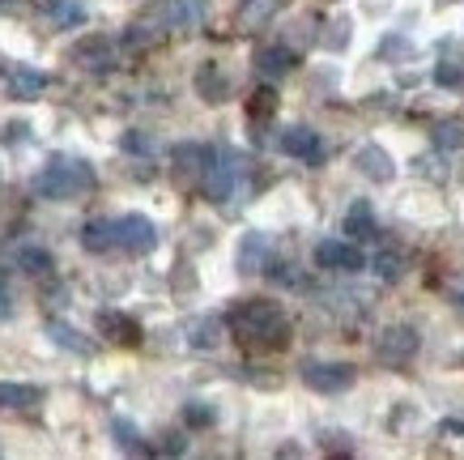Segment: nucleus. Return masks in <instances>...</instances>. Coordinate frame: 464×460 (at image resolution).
Returning <instances> with one entry per match:
<instances>
[{"label":"nucleus","instance_id":"a878e982","mask_svg":"<svg viewBox=\"0 0 464 460\" xmlns=\"http://www.w3.org/2000/svg\"><path fill=\"white\" fill-rule=\"evenodd\" d=\"M17 260H22L26 273H47V269H52V251L47 248H22L17 251Z\"/></svg>","mask_w":464,"mask_h":460},{"label":"nucleus","instance_id":"473e14b6","mask_svg":"<svg viewBox=\"0 0 464 460\" xmlns=\"http://www.w3.org/2000/svg\"><path fill=\"white\" fill-rule=\"evenodd\" d=\"M5 316H14V303H9V286L0 278V320H5Z\"/></svg>","mask_w":464,"mask_h":460},{"label":"nucleus","instance_id":"39448f33","mask_svg":"<svg viewBox=\"0 0 464 460\" xmlns=\"http://www.w3.org/2000/svg\"><path fill=\"white\" fill-rule=\"evenodd\" d=\"M115 235H120V248L124 251L145 256L158 243V226L150 218H141V213H124V218H115Z\"/></svg>","mask_w":464,"mask_h":460},{"label":"nucleus","instance_id":"aec40b11","mask_svg":"<svg viewBox=\"0 0 464 460\" xmlns=\"http://www.w3.org/2000/svg\"><path fill=\"white\" fill-rule=\"evenodd\" d=\"M265 251H268V239L265 235H247L239 243V269L243 273H260L265 269Z\"/></svg>","mask_w":464,"mask_h":460},{"label":"nucleus","instance_id":"7c9ffc66","mask_svg":"<svg viewBox=\"0 0 464 460\" xmlns=\"http://www.w3.org/2000/svg\"><path fill=\"white\" fill-rule=\"evenodd\" d=\"M273 107H277L273 90H256V94H252V107H247V112H252L256 120H265V115H273Z\"/></svg>","mask_w":464,"mask_h":460},{"label":"nucleus","instance_id":"423d86ee","mask_svg":"<svg viewBox=\"0 0 464 460\" xmlns=\"http://www.w3.org/2000/svg\"><path fill=\"white\" fill-rule=\"evenodd\" d=\"M303 384L315 392H345L353 384L350 363H307L303 367Z\"/></svg>","mask_w":464,"mask_h":460},{"label":"nucleus","instance_id":"2eb2a0df","mask_svg":"<svg viewBox=\"0 0 464 460\" xmlns=\"http://www.w3.org/2000/svg\"><path fill=\"white\" fill-rule=\"evenodd\" d=\"M345 235L358 243V239H375L380 230H375V213H371V205L366 201H353L350 213H345Z\"/></svg>","mask_w":464,"mask_h":460},{"label":"nucleus","instance_id":"1a4fd4ad","mask_svg":"<svg viewBox=\"0 0 464 460\" xmlns=\"http://www.w3.org/2000/svg\"><path fill=\"white\" fill-rule=\"evenodd\" d=\"M277 145H282V153L298 158V162H320V158H324L320 132H311V128H285Z\"/></svg>","mask_w":464,"mask_h":460},{"label":"nucleus","instance_id":"72a5a7b5","mask_svg":"<svg viewBox=\"0 0 464 460\" xmlns=\"http://www.w3.org/2000/svg\"><path fill=\"white\" fill-rule=\"evenodd\" d=\"M183 447H188V444H183L179 435H167V444H162V452H183Z\"/></svg>","mask_w":464,"mask_h":460},{"label":"nucleus","instance_id":"b1692460","mask_svg":"<svg viewBox=\"0 0 464 460\" xmlns=\"http://www.w3.org/2000/svg\"><path fill=\"white\" fill-rule=\"evenodd\" d=\"M375 273H380L383 281H401L405 278V256L396 248H383L380 256H375Z\"/></svg>","mask_w":464,"mask_h":460},{"label":"nucleus","instance_id":"c85d7f7f","mask_svg":"<svg viewBox=\"0 0 464 460\" xmlns=\"http://www.w3.org/2000/svg\"><path fill=\"white\" fill-rule=\"evenodd\" d=\"M183 418H188V426H209L218 414H213V405H205V401H192L188 409H183Z\"/></svg>","mask_w":464,"mask_h":460},{"label":"nucleus","instance_id":"f8f14e48","mask_svg":"<svg viewBox=\"0 0 464 460\" xmlns=\"http://www.w3.org/2000/svg\"><path fill=\"white\" fill-rule=\"evenodd\" d=\"M82 248L94 251V256H102V251L120 248V235H115V222H107V218H94V222L82 226Z\"/></svg>","mask_w":464,"mask_h":460},{"label":"nucleus","instance_id":"f704fd0d","mask_svg":"<svg viewBox=\"0 0 464 460\" xmlns=\"http://www.w3.org/2000/svg\"><path fill=\"white\" fill-rule=\"evenodd\" d=\"M0 5H5V0H0Z\"/></svg>","mask_w":464,"mask_h":460},{"label":"nucleus","instance_id":"4468645a","mask_svg":"<svg viewBox=\"0 0 464 460\" xmlns=\"http://www.w3.org/2000/svg\"><path fill=\"white\" fill-rule=\"evenodd\" d=\"M295 64H298V56L290 47H260V52H256V69L265 73V77H282V73H290Z\"/></svg>","mask_w":464,"mask_h":460},{"label":"nucleus","instance_id":"9b49d317","mask_svg":"<svg viewBox=\"0 0 464 460\" xmlns=\"http://www.w3.org/2000/svg\"><path fill=\"white\" fill-rule=\"evenodd\" d=\"M99 333H107L120 346H137L141 341V324L124 316V311H99Z\"/></svg>","mask_w":464,"mask_h":460},{"label":"nucleus","instance_id":"a211bd4d","mask_svg":"<svg viewBox=\"0 0 464 460\" xmlns=\"http://www.w3.org/2000/svg\"><path fill=\"white\" fill-rule=\"evenodd\" d=\"M47 337L56 341L60 349H72V354H94V341H85L72 324H64V320H52L47 324Z\"/></svg>","mask_w":464,"mask_h":460},{"label":"nucleus","instance_id":"9d476101","mask_svg":"<svg viewBox=\"0 0 464 460\" xmlns=\"http://www.w3.org/2000/svg\"><path fill=\"white\" fill-rule=\"evenodd\" d=\"M72 60H77L82 69H90V73H107L115 64V52H111V43L107 39H85V43L72 47Z\"/></svg>","mask_w":464,"mask_h":460},{"label":"nucleus","instance_id":"bb28decb","mask_svg":"<svg viewBox=\"0 0 464 460\" xmlns=\"http://www.w3.org/2000/svg\"><path fill=\"white\" fill-rule=\"evenodd\" d=\"M435 141L443 145V150H464V124H439Z\"/></svg>","mask_w":464,"mask_h":460},{"label":"nucleus","instance_id":"c756f323","mask_svg":"<svg viewBox=\"0 0 464 460\" xmlns=\"http://www.w3.org/2000/svg\"><path fill=\"white\" fill-rule=\"evenodd\" d=\"M435 82L439 85H464V69L456 64V60H443V64L435 69Z\"/></svg>","mask_w":464,"mask_h":460},{"label":"nucleus","instance_id":"dca6fc26","mask_svg":"<svg viewBox=\"0 0 464 460\" xmlns=\"http://www.w3.org/2000/svg\"><path fill=\"white\" fill-rule=\"evenodd\" d=\"M213 150H205V145H175V171L179 175H205V167H209Z\"/></svg>","mask_w":464,"mask_h":460},{"label":"nucleus","instance_id":"2f4dec72","mask_svg":"<svg viewBox=\"0 0 464 460\" xmlns=\"http://www.w3.org/2000/svg\"><path fill=\"white\" fill-rule=\"evenodd\" d=\"M124 150L128 153H150L154 150V137H145V132H124Z\"/></svg>","mask_w":464,"mask_h":460},{"label":"nucleus","instance_id":"4be33fe9","mask_svg":"<svg viewBox=\"0 0 464 460\" xmlns=\"http://www.w3.org/2000/svg\"><path fill=\"white\" fill-rule=\"evenodd\" d=\"M277 9H282V0H247L239 9V22L256 30V26H265L268 17H277Z\"/></svg>","mask_w":464,"mask_h":460},{"label":"nucleus","instance_id":"393cba45","mask_svg":"<svg viewBox=\"0 0 464 460\" xmlns=\"http://www.w3.org/2000/svg\"><path fill=\"white\" fill-rule=\"evenodd\" d=\"M162 14H167L170 26H192V22L200 17V9H197V0H167Z\"/></svg>","mask_w":464,"mask_h":460},{"label":"nucleus","instance_id":"7ed1b4c3","mask_svg":"<svg viewBox=\"0 0 464 460\" xmlns=\"http://www.w3.org/2000/svg\"><path fill=\"white\" fill-rule=\"evenodd\" d=\"M315 265L333 269V273H362L366 256L358 251V243H345V239H324V243H315Z\"/></svg>","mask_w":464,"mask_h":460},{"label":"nucleus","instance_id":"412c9836","mask_svg":"<svg viewBox=\"0 0 464 460\" xmlns=\"http://www.w3.org/2000/svg\"><path fill=\"white\" fill-rule=\"evenodd\" d=\"M43 392L30 388V384H0V405H9V409H30V405H39Z\"/></svg>","mask_w":464,"mask_h":460},{"label":"nucleus","instance_id":"6ab92c4d","mask_svg":"<svg viewBox=\"0 0 464 460\" xmlns=\"http://www.w3.org/2000/svg\"><path fill=\"white\" fill-rule=\"evenodd\" d=\"M85 17H90V9H85L82 0H52V22H56L60 30L85 26Z\"/></svg>","mask_w":464,"mask_h":460},{"label":"nucleus","instance_id":"f3484780","mask_svg":"<svg viewBox=\"0 0 464 460\" xmlns=\"http://www.w3.org/2000/svg\"><path fill=\"white\" fill-rule=\"evenodd\" d=\"M9 85H14V98H39V90L47 85V73L14 64V69H9Z\"/></svg>","mask_w":464,"mask_h":460},{"label":"nucleus","instance_id":"f03ea898","mask_svg":"<svg viewBox=\"0 0 464 460\" xmlns=\"http://www.w3.org/2000/svg\"><path fill=\"white\" fill-rule=\"evenodd\" d=\"M94 188V171H90V162H82V158H60V162H52V167H43L39 175H34V192L47 196V201H72V196H82Z\"/></svg>","mask_w":464,"mask_h":460},{"label":"nucleus","instance_id":"5701e85b","mask_svg":"<svg viewBox=\"0 0 464 460\" xmlns=\"http://www.w3.org/2000/svg\"><path fill=\"white\" fill-rule=\"evenodd\" d=\"M188 346H197V349H213L218 341H222V320H192V328H188Z\"/></svg>","mask_w":464,"mask_h":460},{"label":"nucleus","instance_id":"ddd939ff","mask_svg":"<svg viewBox=\"0 0 464 460\" xmlns=\"http://www.w3.org/2000/svg\"><path fill=\"white\" fill-rule=\"evenodd\" d=\"M197 90L205 103H226V98H230V77H226L218 64H205V69L197 73Z\"/></svg>","mask_w":464,"mask_h":460},{"label":"nucleus","instance_id":"cd10ccee","mask_svg":"<svg viewBox=\"0 0 464 460\" xmlns=\"http://www.w3.org/2000/svg\"><path fill=\"white\" fill-rule=\"evenodd\" d=\"M111 426H115V435H120V447H124V452H150V447H145L141 439H137V431H132V422L115 418Z\"/></svg>","mask_w":464,"mask_h":460},{"label":"nucleus","instance_id":"20e7f679","mask_svg":"<svg viewBox=\"0 0 464 460\" xmlns=\"http://www.w3.org/2000/svg\"><path fill=\"white\" fill-rule=\"evenodd\" d=\"M418 346H422V337H418V328H409V324H392V328H383L380 341H375V354H380L383 363H409L413 354H418Z\"/></svg>","mask_w":464,"mask_h":460},{"label":"nucleus","instance_id":"f257e3e1","mask_svg":"<svg viewBox=\"0 0 464 460\" xmlns=\"http://www.w3.org/2000/svg\"><path fill=\"white\" fill-rule=\"evenodd\" d=\"M230 333L239 337L243 346L256 349H282L290 341V320L277 303L268 299H247L230 311Z\"/></svg>","mask_w":464,"mask_h":460},{"label":"nucleus","instance_id":"6e6552de","mask_svg":"<svg viewBox=\"0 0 464 460\" xmlns=\"http://www.w3.org/2000/svg\"><path fill=\"white\" fill-rule=\"evenodd\" d=\"M205 196L209 201H230L235 196V162L226 153H213L205 167Z\"/></svg>","mask_w":464,"mask_h":460},{"label":"nucleus","instance_id":"0eeeda50","mask_svg":"<svg viewBox=\"0 0 464 460\" xmlns=\"http://www.w3.org/2000/svg\"><path fill=\"white\" fill-rule=\"evenodd\" d=\"M353 167L362 171L371 183H392V175H396L392 153L383 150V145H362V150L353 153Z\"/></svg>","mask_w":464,"mask_h":460}]
</instances>
